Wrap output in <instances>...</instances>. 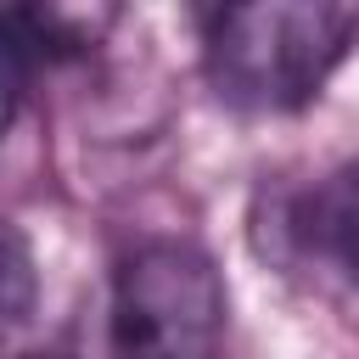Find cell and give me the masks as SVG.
<instances>
[{"instance_id":"6da1fadb","label":"cell","mask_w":359,"mask_h":359,"mask_svg":"<svg viewBox=\"0 0 359 359\" xmlns=\"http://www.w3.org/2000/svg\"><path fill=\"white\" fill-rule=\"evenodd\" d=\"M359 39V11L331 0H252L202 17V73L236 112L309 107Z\"/></svg>"},{"instance_id":"7a4b0ae2","label":"cell","mask_w":359,"mask_h":359,"mask_svg":"<svg viewBox=\"0 0 359 359\" xmlns=\"http://www.w3.org/2000/svg\"><path fill=\"white\" fill-rule=\"evenodd\" d=\"M107 359H224V280L196 241L151 236L118 258Z\"/></svg>"},{"instance_id":"3957f363","label":"cell","mask_w":359,"mask_h":359,"mask_svg":"<svg viewBox=\"0 0 359 359\" xmlns=\"http://www.w3.org/2000/svg\"><path fill=\"white\" fill-rule=\"evenodd\" d=\"M286 236L325 280L359 297V157L292 202Z\"/></svg>"},{"instance_id":"277c9868","label":"cell","mask_w":359,"mask_h":359,"mask_svg":"<svg viewBox=\"0 0 359 359\" xmlns=\"http://www.w3.org/2000/svg\"><path fill=\"white\" fill-rule=\"evenodd\" d=\"M34 303H39V264H34V247H28V236L0 213V342L28 325Z\"/></svg>"},{"instance_id":"5b68a950","label":"cell","mask_w":359,"mask_h":359,"mask_svg":"<svg viewBox=\"0 0 359 359\" xmlns=\"http://www.w3.org/2000/svg\"><path fill=\"white\" fill-rule=\"evenodd\" d=\"M28 67H34L28 45L17 39L11 17L0 11V140H6L11 118H17V101H22V84H28Z\"/></svg>"},{"instance_id":"8992f818","label":"cell","mask_w":359,"mask_h":359,"mask_svg":"<svg viewBox=\"0 0 359 359\" xmlns=\"http://www.w3.org/2000/svg\"><path fill=\"white\" fill-rule=\"evenodd\" d=\"M28 359H50V353H28Z\"/></svg>"}]
</instances>
